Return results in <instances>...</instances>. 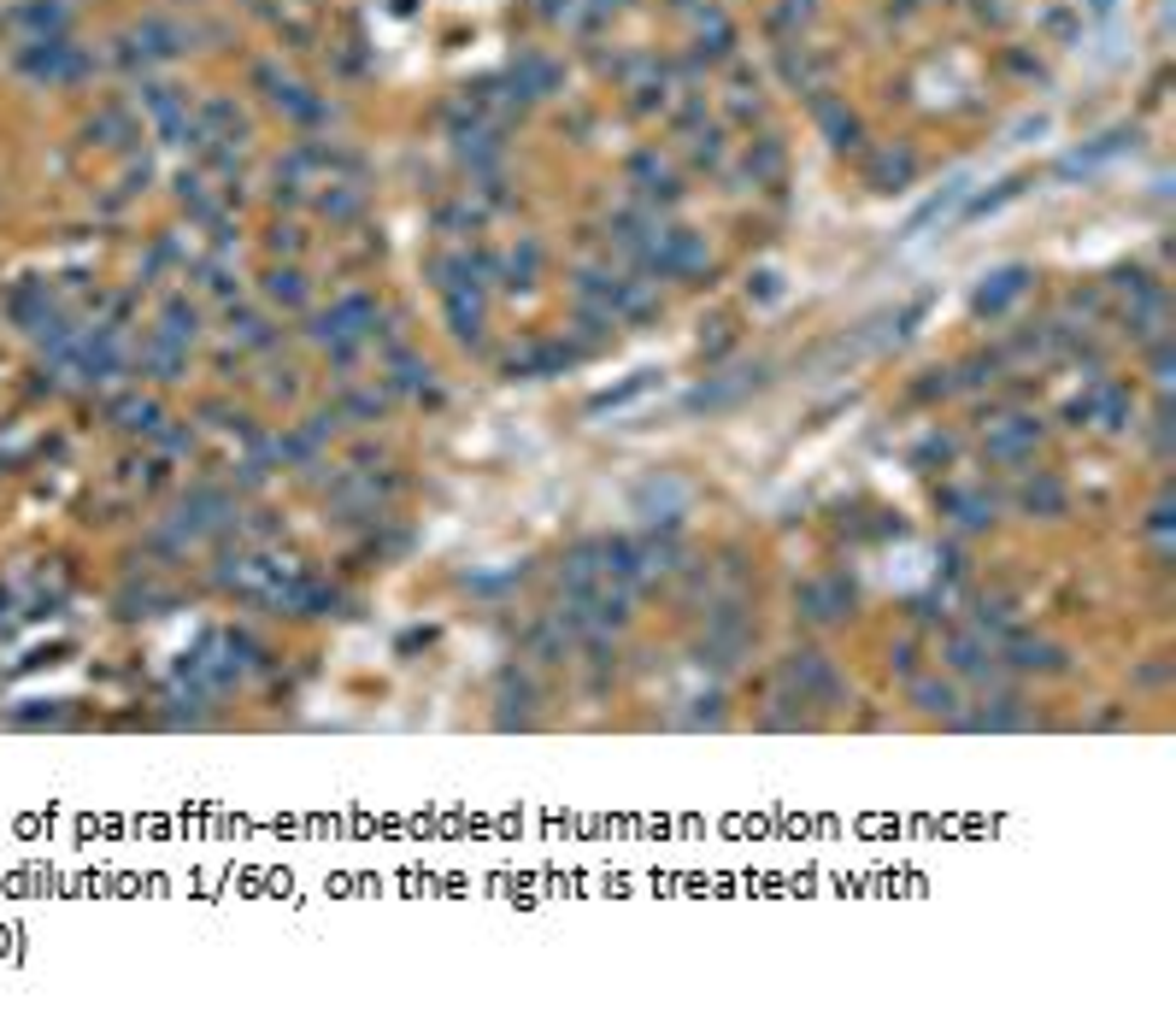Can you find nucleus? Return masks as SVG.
Returning a JSON list of instances; mask_svg holds the SVG:
<instances>
[{
	"label": "nucleus",
	"mask_w": 1176,
	"mask_h": 1029,
	"mask_svg": "<svg viewBox=\"0 0 1176 1029\" xmlns=\"http://www.w3.org/2000/svg\"><path fill=\"white\" fill-rule=\"evenodd\" d=\"M1023 295V271H1000V277H988V288L977 295V306L983 312H1000L1006 300H1018Z\"/></svg>",
	"instance_id": "obj_2"
},
{
	"label": "nucleus",
	"mask_w": 1176,
	"mask_h": 1029,
	"mask_svg": "<svg viewBox=\"0 0 1176 1029\" xmlns=\"http://www.w3.org/2000/svg\"><path fill=\"white\" fill-rule=\"evenodd\" d=\"M300 295H306V288H300L295 271H277V277H271V300H289V306H295Z\"/></svg>",
	"instance_id": "obj_3"
},
{
	"label": "nucleus",
	"mask_w": 1176,
	"mask_h": 1029,
	"mask_svg": "<svg viewBox=\"0 0 1176 1029\" xmlns=\"http://www.w3.org/2000/svg\"><path fill=\"white\" fill-rule=\"evenodd\" d=\"M554 83H559V71H554V66H547V59H535V54H530V59H524V66H518V71H512V89H518L524 100H535V95H547V89H554Z\"/></svg>",
	"instance_id": "obj_1"
}]
</instances>
